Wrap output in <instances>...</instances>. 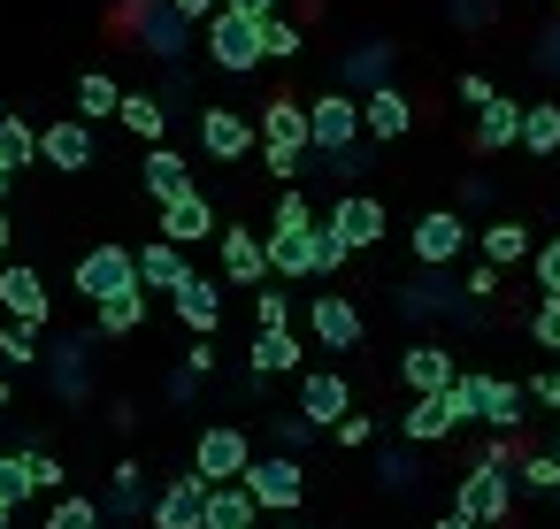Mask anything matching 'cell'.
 I'll return each mask as SVG.
<instances>
[{
  "label": "cell",
  "instance_id": "be15d7a7",
  "mask_svg": "<svg viewBox=\"0 0 560 529\" xmlns=\"http://www.w3.org/2000/svg\"><path fill=\"white\" fill-rule=\"evenodd\" d=\"M552 437H560V414H552Z\"/></svg>",
  "mask_w": 560,
  "mask_h": 529
},
{
  "label": "cell",
  "instance_id": "603a6c76",
  "mask_svg": "<svg viewBox=\"0 0 560 529\" xmlns=\"http://www.w3.org/2000/svg\"><path fill=\"white\" fill-rule=\"evenodd\" d=\"M476 146H483V154H506V146H522V101L491 93V108H476Z\"/></svg>",
  "mask_w": 560,
  "mask_h": 529
},
{
  "label": "cell",
  "instance_id": "e0dca14e",
  "mask_svg": "<svg viewBox=\"0 0 560 529\" xmlns=\"http://www.w3.org/2000/svg\"><path fill=\"white\" fill-rule=\"evenodd\" d=\"M162 238L185 254V246H200V238H223V223H215V200L208 192H192V200H177V208H162Z\"/></svg>",
  "mask_w": 560,
  "mask_h": 529
},
{
  "label": "cell",
  "instance_id": "b9f144b4",
  "mask_svg": "<svg viewBox=\"0 0 560 529\" xmlns=\"http://www.w3.org/2000/svg\"><path fill=\"white\" fill-rule=\"evenodd\" d=\"M522 483H529L537 498H552V491H560V452H529V460H522Z\"/></svg>",
  "mask_w": 560,
  "mask_h": 529
},
{
  "label": "cell",
  "instance_id": "52a82bcc",
  "mask_svg": "<svg viewBox=\"0 0 560 529\" xmlns=\"http://www.w3.org/2000/svg\"><path fill=\"white\" fill-rule=\"evenodd\" d=\"M415 261L422 269H445V261H460V246H468V215L460 208H430V215H415Z\"/></svg>",
  "mask_w": 560,
  "mask_h": 529
},
{
  "label": "cell",
  "instance_id": "7bdbcfd3",
  "mask_svg": "<svg viewBox=\"0 0 560 529\" xmlns=\"http://www.w3.org/2000/svg\"><path fill=\"white\" fill-rule=\"evenodd\" d=\"M529 269H537V292H545V299H560V238H545V246L529 254Z\"/></svg>",
  "mask_w": 560,
  "mask_h": 529
},
{
  "label": "cell",
  "instance_id": "7402d4cb",
  "mask_svg": "<svg viewBox=\"0 0 560 529\" xmlns=\"http://www.w3.org/2000/svg\"><path fill=\"white\" fill-rule=\"evenodd\" d=\"M353 85H361V101H369V93H384V85H392V47H376V39H369V47H353V55L338 62V93H353Z\"/></svg>",
  "mask_w": 560,
  "mask_h": 529
},
{
  "label": "cell",
  "instance_id": "4dcf8cb0",
  "mask_svg": "<svg viewBox=\"0 0 560 529\" xmlns=\"http://www.w3.org/2000/svg\"><path fill=\"white\" fill-rule=\"evenodd\" d=\"M124 131H139L147 146H162V131H170V108H162L154 93H124Z\"/></svg>",
  "mask_w": 560,
  "mask_h": 529
},
{
  "label": "cell",
  "instance_id": "816d5d0a",
  "mask_svg": "<svg viewBox=\"0 0 560 529\" xmlns=\"http://www.w3.org/2000/svg\"><path fill=\"white\" fill-rule=\"evenodd\" d=\"M460 292H468V299H491V292H499V269H483V261H476V269H468V284H460Z\"/></svg>",
  "mask_w": 560,
  "mask_h": 529
},
{
  "label": "cell",
  "instance_id": "8992f818",
  "mask_svg": "<svg viewBox=\"0 0 560 529\" xmlns=\"http://www.w3.org/2000/svg\"><path fill=\"white\" fill-rule=\"evenodd\" d=\"M208 55H215V70H238V78L269 62V55H261V24H254V16H231V9L208 16Z\"/></svg>",
  "mask_w": 560,
  "mask_h": 529
},
{
  "label": "cell",
  "instance_id": "4fadbf2b",
  "mask_svg": "<svg viewBox=\"0 0 560 529\" xmlns=\"http://www.w3.org/2000/svg\"><path fill=\"white\" fill-rule=\"evenodd\" d=\"M147 514H154V529H208V483L200 475H170V491Z\"/></svg>",
  "mask_w": 560,
  "mask_h": 529
},
{
  "label": "cell",
  "instance_id": "d4e9b609",
  "mask_svg": "<svg viewBox=\"0 0 560 529\" xmlns=\"http://www.w3.org/2000/svg\"><path fill=\"white\" fill-rule=\"evenodd\" d=\"M192 277V261L170 246V238H154V246H139V292H177Z\"/></svg>",
  "mask_w": 560,
  "mask_h": 529
},
{
  "label": "cell",
  "instance_id": "ee69618b",
  "mask_svg": "<svg viewBox=\"0 0 560 529\" xmlns=\"http://www.w3.org/2000/svg\"><path fill=\"white\" fill-rule=\"evenodd\" d=\"M529 338H537L545 353H560V299H537V315H529Z\"/></svg>",
  "mask_w": 560,
  "mask_h": 529
},
{
  "label": "cell",
  "instance_id": "db71d44e",
  "mask_svg": "<svg viewBox=\"0 0 560 529\" xmlns=\"http://www.w3.org/2000/svg\"><path fill=\"white\" fill-rule=\"evenodd\" d=\"M170 9H177V16L192 24V16H223V0H170Z\"/></svg>",
  "mask_w": 560,
  "mask_h": 529
},
{
  "label": "cell",
  "instance_id": "9a60e30c",
  "mask_svg": "<svg viewBox=\"0 0 560 529\" xmlns=\"http://www.w3.org/2000/svg\"><path fill=\"white\" fill-rule=\"evenodd\" d=\"M399 376H407V391H415V399H438V391H453V384H460V376H453V353H445V345H430V338L399 353Z\"/></svg>",
  "mask_w": 560,
  "mask_h": 529
},
{
  "label": "cell",
  "instance_id": "7dc6e473",
  "mask_svg": "<svg viewBox=\"0 0 560 529\" xmlns=\"http://www.w3.org/2000/svg\"><path fill=\"white\" fill-rule=\"evenodd\" d=\"M522 391H529L537 407H552V414H560V368H537V376H529Z\"/></svg>",
  "mask_w": 560,
  "mask_h": 529
},
{
  "label": "cell",
  "instance_id": "44dd1931",
  "mask_svg": "<svg viewBox=\"0 0 560 529\" xmlns=\"http://www.w3.org/2000/svg\"><path fill=\"white\" fill-rule=\"evenodd\" d=\"M147 192H154V208L192 200V192H200V185H192V162H185V154H170V146H154V154H147Z\"/></svg>",
  "mask_w": 560,
  "mask_h": 529
},
{
  "label": "cell",
  "instance_id": "f5cc1de1",
  "mask_svg": "<svg viewBox=\"0 0 560 529\" xmlns=\"http://www.w3.org/2000/svg\"><path fill=\"white\" fill-rule=\"evenodd\" d=\"M223 9H231V16H254V24H269V16H277V0H223Z\"/></svg>",
  "mask_w": 560,
  "mask_h": 529
},
{
  "label": "cell",
  "instance_id": "5bb4252c",
  "mask_svg": "<svg viewBox=\"0 0 560 529\" xmlns=\"http://www.w3.org/2000/svg\"><path fill=\"white\" fill-rule=\"evenodd\" d=\"M39 162H55L62 177H78V169H93V124H78V116H62V124H47V131H39Z\"/></svg>",
  "mask_w": 560,
  "mask_h": 529
},
{
  "label": "cell",
  "instance_id": "30bf717a",
  "mask_svg": "<svg viewBox=\"0 0 560 529\" xmlns=\"http://www.w3.org/2000/svg\"><path fill=\"white\" fill-rule=\"evenodd\" d=\"M223 277L231 284H269V231H246V223H223Z\"/></svg>",
  "mask_w": 560,
  "mask_h": 529
},
{
  "label": "cell",
  "instance_id": "484cf974",
  "mask_svg": "<svg viewBox=\"0 0 560 529\" xmlns=\"http://www.w3.org/2000/svg\"><path fill=\"white\" fill-rule=\"evenodd\" d=\"M131 32L147 39V55H162V62H177L185 55V16L170 9V0H162V9H147V16H131Z\"/></svg>",
  "mask_w": 560,
  "mask_h": 529
},
{
  "label": "cell",
  "instance_id": "83f0119b",
  "mask_svg": "<svg viewBox=\"0 0 560 529\" xmlns=\"http://www.w3.org/2000/svg\"><path fill=\"white\" fill-rule=\"evenodd\" d=\"M101 116H124V93L108 70H85L78 78V124H101Z\"/></svg>",
  "mask_w": 560,
  "mask_h": 529
},
{
  "label": "cell",
  "instance_id": "9c48e42d",
  "mask_svg": "<svg viewBox=\"0 0 560 529\" xmlns=\"http://www.w3.org/2000/svg\"><path fill=\"white\" fill-rule=\"evenodd\" d=\"M0 307H9V322H24V330H47L55 292H47V277H39V269L9 261V269H0Z\"/></svg>",
  "mask_w": 560,
  "mask_h": 529
},
{
  "label": "cell",
  "instance_id": "74e56055",
  "mask_svg": "<svg viewBox=\"0 0 560 529\" xmlns=\"http://www.w3.org/2000/svg\"><path fill=\"white\" fill-rule=\"evenodd\" d=\"M346 254H353V246H346V238L323 223V231L307 238V277H338V269H346Z\"/></svg>",
  "mask_w": 560,
  "mask_h": 529
},
{
  "label": "cell",
  "instance_id": "6125c7cd",
  "mask_svg": "<svg viewBox=\"0 0 560 529\" xmlns=\"http://www.w3.org/2000/svg\"><path fill=\"white\" fill-rule=\"evenodd\" d=\"M9 116H16V108H0V124H9Z\"/></svg>",
  "mask_w": 560,
  "mask_h": 529
},
{
  "label": "cell",
  "instance_id": "9f6ffc18",
  "mask_svg": "<svg viewBox=\"0 0 560 529\" xmlns=\"http://www.w3.org/2000/svg\"><path fill=\"white\" fill-rule=\"evenodd\" d=\"M9 246H16V223H9V208H0V269H9Z\"/></svg>",
  "mask_w": 560,
  "mask_h": 529
},
{
  "label": "cell",
  "instance_id": "ac0fdd59",
  "mask_svg": "<svg viewBox=\"0 0 560 529\" xmlns=\"http://www.w3.org/2000/svg\"><path fill=\"white\" fill-rule=\"evenodd\" d=\"M330 231H338L353 254H369V246L384 238V200H369V192H346V200L330 208Z\"/></svg>",
  "mask_w": 560,
  "mask_h": 529
},
{
  "label": "cell",
  "instance_id": "11a10c76",
  "mask_svg": "<svg viewBox=\"0 0 560 529\" xmlns=\"http://www.w3.org/2000/svg\"><path fill=\"white\" fill-rule=\"evenodd\" d=\"M537 62H545V70H560V24H552V32L537 39Z\"/></svg>",
  "mask_w": 560,
  "mask_h": 529
},
{
  "label": "cell",
  "instance_id": "94428289",
  "mask_svg": "<svg viewBox=\"0 0 560 529\" xmlns=\"http://www.w3.org/2000/svg\"><path fill=\"white\" fill-rule=\"evenodd\" d=\"M0 529H9V506H0Z\"/></svg>",
  "mask_w": 560,
  "mask_h": 529
},
{
  "label": "cell",
  "instance_id": "6da1fadb",
  "mask_svg": "<svg viewBox=\"0 0 560 529\" xmlns=\"http://www.w3.org/2000/svg\"><path fill=\"white\" fill-rule=\"evenodd\" d=\"M261 162H269V177H284V192H292V177L307 169V108H300L292 93L261 101Z\"/></svg>",
  "mask_w": 560,
  "mask_h": 529
},
{
  "label": "cell",
  "instance_id": "d590c367",
  "mask_svg": "<svg viewBox=\"0 0 560 529\" xmlns=\"http://www.w3.org/2000/svg\"><path fill=\"white\" fill-rule=\"evenodd\" d=\"M32 491H39V483H32V452H0V506L16 514Z\"/></svg>",
  "mask_w": 560,
  "mask_h": 529
},
{
  "label": "cell",
  "instance_id": "f6af8a7d",
  "mask_svg": "<svg viewBox=\"0 0 560 529\" xmlns=\"http://www.w3.org/2000/svg\"><path fill=\"white\" fill-rule=\"evenodd\" d=\"M254 315H261V330H292V299L284 292H254Z\"/></svg>",
  "mask_w": 560,
  "mask_h": 529
},
{
  "label": "cell",
  "instance_id": "277c9868",
  "mask_svg": "<svg viewBox=\"0 0 560 529\" xmlns=\"http://www.w3.org/2000/svg\"><path fill=\"white\" fill-rule=\"evenodd\" d=\"M506 506H514V475H506V468H491V460H476V468L460 475V491H453V514H460V521H476V529H499V521H506Z\"/></svg>",
  "mask_w": 560,
  "mask_h": 529
},
{
  "label": "cell",
  "instance_id": "7c38bea8",
  "mask_svg": "<svg viewBox=\"0 0 560 529\" xmlns=\"http://www.w3.org/2000/svg\"><path fill=\"white\" fill-rule=\"evenodd\" d=\"M200 154L208 162H246L254 154V124L238 108H200Z\"/></svg>",
  "mask_w": 560,
  "mask_h": 529
},
{
  "label": "cell",
  "instance_id": "ab89813d",
  "mask_svg": "<svg viewBox=\"0 0 560 529\" xmlns=\"http://www.w3.org/2000/svg\"><path fill=\"white\" fill-rule=\"evenodd\" d=\"M32 361H39V330L9 322V330H0V368H32Z\"/></svg>",
  "mask_w": 560,
  "mask_h": 529
},
{
  "label": "cell",
  "instance_id": "cb8c5ba5",
  "mask_svg": "<svg viewBox=\"0 0 560 529\" xmlns=\"http://www.w3.org/2000/svg\"><path fill=\"white\" fill-rule=\"evenodd\" d=\"M460 430V414H453V399L438 391V399H415L407 414H399V437L407 445H438V437H453Z\"/></svg>",
  "mask_w": 560,
  "mask_h": 529
},
{
  "label": "cell",
  "instance_id": "1f68e13d",
  "mask_svg": "<svg viewBox=\"0 0 560 529\" xmlns=\"http://www.w3.org/2000/svg\"><path fill=\"white\" fill-rule=\"evenodd\" d=\"M139 460H116V475H108V491H101V514H116V521H131L139 514Z\"/></svg>",
  "mask_w": 560,
  "mask_h": 529
},
{
  "label": "cell",
  "instance_id": "f546056e",
  "mask_svg": "<svg viewBox=\"0 0 560 529\" xmlns=\"http://www.w3.org/2000/svg\"><path fill=\"white\" fill-rule=\"evenodd\" d=\"M246 361H254V376H284V368H300V338L292 330H261Z\"/></svg>",
  "mask_w": 560,
  "mask_h": 529
},
{
  "label": "cell",
  "instance_id": "836d02e7",
  "mask_svg": "<svg viewBox=\"0 0 560 529\" xmlns=\"http://www.w3.org/2000/svg\"><path fill=\"white\" fill-rule=\"evenodd\" d=\"M522 146H529V154H560V108H552V101L522 108Z\"/></svg>",
  "mask_w": 560,
  "mask_h": 529
},
{
  "label": "cell",
  "instance_id": "f1b7e54d",
  "mask_svg": "<svg viewBox=\"0 0 560 529\" xmlns=\"http://www.w3.org/2000/svg\"><path fill=\"white\" fill-rule=\"evenodd\" d=\"M537 246H529V231L522 223H483V269H514V261H529Z\"/></svg>",
  "mask_w": 560,
  "mask_h": 529
},
{
  "label": "cell",
  "instance_id": "3957f363",
  "mask_svg": "<svg viewBox=\"0 0 560 529\" xmlns=\"http://www.w3.org/2000/svg\"><path fill=\"white\" fill-rule=\"evenodd\" d=\"M246 468H254V437L238 430V422H208L200 437H192V475L215 491V483H246Z\"/></svg>",
  "mask_w": 560,
  "mask_h": 529
},
{
  "label": "cell",
  "instance_id": "e7e4bbea",
  "mask_svg": "<svg viewBox=\"0 0 560 529\" xmlns=\"http://www.w3.org/2000/svg\"><path fill=\"white\" fill-rule=\"evenodd\" d=\"M284 529H300V521H284Z\"/></svg>",
  "mask_w": 560,
  "mask_h": 529
},
{
  "label": "cell",
  "instance_id": "6f0895ef",
  "mask_svg": "<svg viewBox=\"0 0 560 529\" xmlns=\"http://www.w3.org/2000/svg\"><path fill=\"white\" fill-rule=\"evenodd\" d=\"M430 529H476V521H460V514H438V521H430Z\"/></svg>",
  "mask_w": 560,
  "mask_h": 529
},
{
  "label": "cell",
  "instance_id": "7a4b0ae2",
  "mask_svg": "<svg viewBox=\"0 0 560 529\" xmlns=\"http://www.w3.org/2000/svg\"><path fill=\"white\" fill-rule=\"evenodd\" d=\"M70 284H78L93 307H108V299H131V292H139V254H131V246H116V238H108V246H85Z\"/></svg>",
  "mask_w": 560,
  "mask_h": 529
},
{
  "label": "cell",
  "instance_id": "d6986e66",
  "mask_svg": "<svg viewBox=\"0 0 560 529\" xmlns=\"http://www.w3.org/2000/svg\"><path fill=\"white\" fill-rule=\"evenodd\" d=\"M468 391H476V422H491L499 437L522 422V407H529V391L522 384H506V376H468Z\"/></svg>",
  "mask_w": 560,
  "mask_h": 529
},
{
  "label": "cell",
  "instance_id": "f907efd6",
  "mask_svg": "<svg viewBox=\"0 0 560 529\" xmlns=\"http://www.w3.org/2000/svg\"><path fill=\"white\" fill-rule=\"evenodd\" d=\"M330 437H338V445H369V437H376V422H369V414H346Z\"/></svg>",
  "mask_w": 560,
  "mask_h": 529
},
{
  "label": "cell",
  "instance_id": "8d00e7d4",
  "mask_svg": "<svg viewBox=\"0 0 560 529\" xmlns=\"http://www.w3.org/2000/svg\"><path fill=\"white\" fill-rule=\"evenodd\" d=\"M0 162H9V169H32V162H39V131H32L24 116L0 124Z\"/></svg>",
  "mask_w": 560,
  "mask_h": 529
},
{
  "label": "cell",
  "instance_id": "d6a6232c",
  "mask_svg": "<svg viewBox=\"0 0 560 529\" xmlns=\"http://www.w3.org/2000/svg\"><path fill=\"white\" fill-rule=\"evenodd\" d=\"M147 322V292H131V299H108V307H93V330L101 338H131Z\"/></svg>",
  "mask_w": 560,
  "mask_h": 529
},
{
  "label": "cell",
  "instance_id": "e575fe53",
  "mask_svg": "<svg viewBox=\"0 0 560 529\" xmlns=\"http://www.w3.org/2000/svg\"><path fill=\"white\" fill-rule=\"evenodd\" d=\"M315 223H323V215H315L300 192H284V200H277V215H269V238H315Z\"/></svg>",
  "mask_w": 560,
  "mask_h": 529
},
{
  "label": "cell",
  "instance_id": "f35d334b",
  "mask_svg": "<svg viewBox=\"0 0 560 529\" xmlns=\"http://www.w3.org/2000/svg\"><path fill=\"white\" fill-rule=\"evenodd\" d=\"M108 514H101V498H55L47 506V529H101Z\"/></svg>",
  "mask_w": 560,
  "mask_h": 529
},
{
  "label": "cell",
  "instance_id": "5b68a950",
  "mask_svg": "<svg viewBox=\"0 0 560 529\" xmlns=\"http://www.w3.org/2000/svg\"><path fill=\"white\" fill-rule=\"evenodd\" d=\"M246 491H254V506H269V514H300V498H307V468H300L292 452H254Z\"/></svg>",
  "mask_w": 560,
  "mask_h": 529
},
{
  "label": "cell",
  "instance_id": "c3c4849f",
  "mask_svg": "<svg viewBox=\"0 0 560 529\" xmlns=\"http://www.w3.org/2000/svg\"><path fill=\"white\" fill-rule=\"evenodd\" d=\"M453 93H460L468 108H491V78H483V70H460V85H453Z\"/></svg>",
  "mask_w": 560,
  "mask_h": 529
},
{
  "label": "cell",
  "instance_id": "91938a15",
  "mask_svg": "<svg viewBox=\"0 0 560 529\" xmlns=\"http://www.w3.org/2000/svg\"><path fill=\"white\" fill-rule=\"evenodd\" d=\"M0 414H9V368H0Z\"/></svg>",
  "mask_w": 560,
  "mask_h": 529
},
{
  "label": "cell",
  "instance_id": "ffe728a7",
  "mask_svg": "<svg viewBox=\"0 0 560 529\" xmlns=\"http://www.w3.org/2000/svg\"><path fill=\"white\" fill-rule=\"evenodd\" d=\"M170 299H177V322H185L192 338H215V322H223V292H215V277H185Z\"/></svg>",
  "mask_w": 560,
  "mask_h": 529
},
{
  "label": "cell",
  "instance_id": "60d3db41",
  "mask_svg": "<svg viewBox=\"0 0 560 529\" xmlns=\"http://www.w3.org/2000/svg\"><path fill=\"white\" fill-rule=\"evenodd\" d=\"M261 55H269V62H300V24L269 16V24H261Z\"/></svg>",
  "mask_w": 560,
  "mask_h": 529
},
{
  "label": "cell",
  "instance_id": "681fc988",
  "mask_svg": "<svg viewBox=\"0 0 560 529\" xmlns=\"http://www.w3.org/2000/svg\"><path fill=\"white\" fill-rule=\"evenodd\" d=\"M223 353H215V338H192V353H185V376H208Z\"/></svg>",
  "mask_w": 560,
  "mask_h": 529
},
{
  "label": "cell",
  "instance_id": "2e32d148",
  "mask_svg": "<svg viewBox=\"0 0 560 529\" xmlns=\"http://www.w3.org/2000/svg\"><path fill=\"white\" fill-rule=\"evenodd\" d=\"M361 131H369L376 146H392V139H407V131H415V101H407L399 85H384V93H369V101H361Z\"/></svg>",
  "mask_w": 560,
  "mask_h": 529
},
{
  "label": "cell",
  "instance_id": "680465c9",
  "mask_svg": "<svg viewBox=\"0 0 560 529\" xmlns=\"http://www.w3.org/2000/svg\"><path fill=\"white\" fill-rule=\"evenodd\" d=\"M9 185H16V169H9V162H0V200H9Z\"/></svg>",
  "mask_w": 560,
  "mask_h": 529
},
{
  "label": "cell",
  "instance_id": "8fae6325",
  "mask_svg": "<svg viewBox=\"0 0 560 529\" xmlns=\"http://www.w3.org/2000/svg\"><path fill=\"white\" fill-rule=\"evenodd\" d=\"M307 330H315V345H330V353H353V345H361V307H353L346 292H315V307H307Z\"/></svg>",
  "mask_w": 560,
  "mask_h": 529
},
{
  "label": "cell",
  "instance_id": "4316f807",
  "mask_svg": "<svg viewBox=\"0 0 560 529\" xmlns=\"http://www.w3.org/2000/svg\"><path fill=\"white\" fill-rule=\"evenodd\" d=\"M254 521H261V506H254L246 483H215L208 491V529H254Z\"/></svg>",
  "mask_w": 560,
  "mask_h": 529
},
{
  "label": "cell",
  "instance_id": "ba28073f",
  "mask_svg": "<svg viewBox=\"0 0 560 529\" xmlns=\"http://www.w3.org/2000/svg\"><path fill=\"white\" fill-rule=\"evenodd\" d=\"M307 430H338L346 414H353V384L338 376V368H315V376H300V407H292Z\"/></svg>",
  "mask_w": 560,
  "mask_h": 529
},
{
  "label": "cell",
  "instance_id": "bcb514c9",
  "mask_svg": "<svg viewBox=\"0 0 560 529\" xmlns=\"http://www.w3.org/2000/svg\"><path fill=\"white\" fill-rule=\"evenodd\" d=\"M32 483H39V491H62V483H70V468H62L55 452H32Z\"/></svg>",
  "mask_w": 560,
  "mask_h": 529
}]
</instances>
